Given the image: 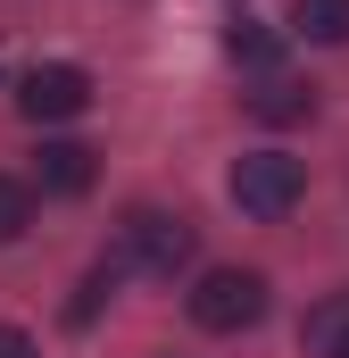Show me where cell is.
I'll return each instance as SVG.
<instances>
[{
    "label": "cell",
    "mask_w": 349,
    "mask_h": 358,
    "mask_svg": "<svg viewBox=\"0 0 349 358\" xmlns=\"http://www.w3.org/2000/svg\"><path fill=\"white\" fill-rule=\"evenodd\" d=\"M100 267L117 275H142V283H174V275L191 267V217H174V208H125L117 217V234H108V259Z\"/></svg>",
    "instance_id": "1"
},
{
    "label": "cell",
    "mask_w": 349,
    "mask_h": 358,
    "mask_svg": "<svg viewBox=\"0 0 349 358\" xmlns=\"http://www.w3.org/2000/svg\"><path fill=\"white\" fill-rule=\"evenodd\" d=\"M183 308H191L200 334H250V325L266 317V275H250V267H208L191 292H183Z\"/></svg>",
    "instance_id": "2"
},
{
    "label": "cell",
    "mask_w": 349,
    "mask_h": 358,
    "mask_svg": "<svg viewBox=\"0 0 349 358\" xmlns=\"http://www.w3.org/2000/svg\"><path fill=\"white\" fill-rule=\"evenodd\" d=\"M308 200V167L291 159V150H250V159H233V208L242 217H291Z\"/></svg>",
    "instance_id": "3"
},
{
    "label": "cell",
    "mask_w": 349,
    "mask_h": 358,
    "mask_svg": "<svg viewBox=\"0 0 349 358\" xmlns=\"http://www.w3.org/2000/svg\"><path fill=\"white\" fill-rule=\"evenodd\" d=\"M17 108H25L34 125H67V117L91 108V76L84 67H34V76L17 84Z\"/></svg>",
    "instance_id": "4"
},
{
    "label": "cell",
    "mask_w": 349,
    "mask_h": 358,
    "mask_svg": "<svg viewBox=\"0 0 349 358\" xmlns=\"http://www.w3.org/2000/svg\"><path fill=\"white\" fill-rule=\"evenodd\" d=\"M91 176H100V167H91L84 142H42V150H34V183H42V192H59V200L91 192Z\"/></svg>",
    "instance_id": "5"
},
{
    "label": "cell",
    "mask_w": 349,
    "mask_h": 358,
    "mask_svg": "<svg viewBox=\"0 0 349 358\" xmlns=\"http://www.w3.org/2000/svg\"><path fill=\"white\" fill-rule=\"evenodd\" d=\"M299 350L308 358H349V292H325L299 325Z\"/></svg>",
    "instance_id": "6"
},
{
    "label": "cell",
    "mask_w": 349,
    "mask_h": 358,
    "mask_svg": "<svg viewBox=\"0 0 349 358\" xmlns=\"http://www.w3.org/2000/svg\"><path fill=\"white\" fill-rule=\"evenodd\" d=\"M250 117L258 125H299V117H316V84H291V76H266L250 92Z\"/></svg>",
    "instance_id": "7"
},
{
    "label": "cell",
    "mask_w": 349,
    "mask_h": 358,
    "mask_svg": "<svg viewBox=\"0 0 349 358\" xmlns=\"http://www.w3.org/2000/svg\"><path fill=\"white\" fill-rule=\"evenodd\" d=\"M225 59H233V67H274V59H283V34L258 25V17H233V25H225Z\"/></svg>",
    "instance_id": "8"
},
{
    "label": "cell",
    "mask_w": 349,
    "mask_h": 358,
    "mask_svg": "<svg viewBox=\"0 0 349 358\" xmlns=\"http://www.w3.org/2000/svg\"><path fill=\"white\" fill-rule=\"evenodd\" d=\"M291 34H308V42H349V0H299V8H291Z\"/></svg>",
    "instance_id": "9"
},
{
    "label": "cell",
    "mask_w": 349,
    "mask_h": 358,
    "mask_svg": "<svg viewBox=\"0 0 349 358\" xmlns=\"http://www.w3.org/2000/svg\"><path fill=\"white\" fill-rule=\"evenodd\" d=\"M34 225V183H17V176H0V242H17Z\"/></svg>",
    "instance_id": "10"
},
{
    "label": "cell",
    "mask_w": 349,
    "mask_h": 358,
    "mask_svg": "<svg viewBox=\"0 0 349 358\" xmlns=\"http://www.w3.org/2000/svg\"><path fill=\"white\" fill-rule=\"evenodd\" d=\"M108 292H117V275H108V267H91V275H84V292H75V300H67V325H91V317H100V300H108Z\"/></svg>",
    "instance_id": "11"
},
{
    "label": "cell",
    "mask_w": 349,
    "mask_h": 358,
    "mask_svg": "<svg viewBox=\"0 0 349 358\" xmlns=\"http://www.w3.org/2000/svg\"><path fill=\"white\" fill-rule=\"evenodd\" d=\"M0 358H42V342H34L25 325H0Z\"/></svg>",
    "instance_id": "12"
}]
</instances>
